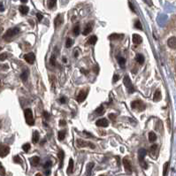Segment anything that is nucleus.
I'll list each match as a JSON object with an SVG mask.
<instances>
[{"label":"nucleus","instance_id":"nucleus-1","mask_svg":"<svg viewBox=\"0 0 176 176\" xmlns=\"http://www.w3.org/2000/svg\"><path fill=\"white\" fill-rule=\"evenodd\" d=\"M20 29L19 28H17V27H16V28H9V29L5 32V34L4 35L3 38L5 40L10 41V39H12V37H14L15 35H17L20 33Z\"/></svg>","mask_w":176,"mask_h":176},{"label":"nucleus","instance_id":"nucleus-2","mask_svg":"<svg viewBox=\"0 0 176 176\" xmlns=\"http://www.w3.org/2000/svg\"><path fill=\"white\" fill-rule=\"evenodd\" d=\"M24 115L27 124L29 125V126H34L35 120L33 118V112L31 111V109H26L24 111Z\"/></svg>","mask_w":176,"mask_h":176},{"label":"nucleus","instance_id":"nucleus-3","mask_svg":"<svg viewBox=\"0 0 176 176\" xmlns=\"http://www.w3.org/2000/svg\"><path fill=\"white\" fill-rule=\"evenodd\" d=\"M131 107H132V109L138 110L139 111H142L143 110H145V108H146L144 103L142 102L141 100H136V101H133V102L131 103Z\"/></svg>","mask_w":176,"mask_h":176},{"label":"nucleus","instance_id":"nucleus-4","mask_svg":"<svg viewBox=\"0 0 176 176\" xmlns=\"http://www.w3.org/2000/svg\"><path fill=\"white\" fill-rule=\"evenodd\" d=\"M123 82H124V85L127 87L128 92H129V93H134V92H135L136 89H135V87L133 86V84H132V82H131L130 78L128 77L127 75H126V76L124 77Z\"/></svg>","mask_w":176,"mask_h":176},{"label":"nucleus","instance_id":"nucleus-5","mask_svg":"<svg viewBox=\"0 0 176 176\" xmlns=\"http://www.w3.org/2000/svg\"><path fill=\"white\" fill-rule=\"evenodd\" d=\"M76 146H77L78 148H83V147H90L91 149H94L95 148V145L91 143L90 142H86V141H84L82 139H77L76 140Z\"/></svg>","mask_w":176,"mask_h":176},{"label":"nucleus","instance_id":"nucleus-6","mask_svg":"<svg viewBox=\"0 0 176 176\" xmlns=\"http://www.w3.org/2000/svg\"><path fill=\"white\" fill-rule=\"evenodd\" d=\"M10 148L9 146L5 145V144H0V157L1 158H5L7 155L9 154Z\"/></svg>","mask_w":176,"mask_h":176},{"label":"nucleus","instance_id":"nucleus-7","mask_svg":"<svg viewBox=\"0 0 176 176\" xmlns=\"http://www.w3.org/2000/svg\"><path fill=\"white\" fill-rule=\"evenodd\" d=\"M123 166H124V168H125V170L127 172V173L130 174V173H132V166H131V163H130V161L127 159V158H123Z\"/></svg>","mask_w":176,"mask_h":176},{"label":"nucleus","instance_id":"nucleus-8","mask_svg":"<svg viewBox=\"0 0 176 176\" xmlns=\"http://www.w3.org/2000/svg\"><path fill=\"white\" fill-rule=\"evenodd\" d=\"M24 59L28 62V64L32 65V64H34L35 60V56L33 52H29L24 56Z\"/></svg>","mask_w":176,"mask_h":176},{"label":"nucleus","instance_id":"nucleus-9","mask_svg":"<svg viewBox=\"0 0 176 176\" xmlns=\"http://www.w3.org/2000/svg\"><path fill=\"white\" fill-rule=\"evenodd\" d=\"M96 125L97 126V127H108L109 122H108V121H107L106 119L103 118V119H99V120H97V121H96Z\"/></svg>","mask_w":176,"mask_h":176},{"label":"nucleus","instance_id":"nucleus-10","mask_svg":"<svg viewBox=\"0 0 176 176\" xmlns=\"http://www.w3.org/2000/svg\"><path fill=\"white\" fill-rule=\"evenodd\" d=\"M87 95H88L87 91H85V90H81V91H80V92L78 94L77 97H76V100H77V102H79V103L83 102L84 100L86 99Z\"/></svg>","mask_w":176,"mask_h":176},{"label":"nucleus","instance_id":"nucleus-11","mask_svg":"<svg viewBox=\"0 0 176 176\" xmlns=\"http://www.w3.org/2000/svg\"><path fill=\"white\" fill-rule=\"evenodd\" d=\"M124 37V35L122 34H116V33H113L109 35V40L111 41H115V40H121Z\"/></svg>","mask_w":176,"mask_h":176},{"label":"nucleus","instance_id":"nucleus-12","mask_svg":"<svg viewBox=\"0 0 176 176\" xmlns=\"http://www.w3.org/2000/svg\"><path fill=\"white\" fill-rule=\"evenodd\" d=\"M146 154H147V151H146L145 149H140L138 151V159H139L140 162L144 160Z\"/></svg>","mask_w":176,"mask_h":176},{"label":"nucleus","instance_id":"nucleus-13","mask_svg":"<svg viewBox=\"0 0 176 176\" xmlns=\"http://www.w3.org/2000/svg\"><path fill=\"white\" fill-rule=\"evenodd\" d=\"M167 45L172 48V49H175L176 48V37L173 36L170 37L168 41H167Z\"/></svg>","mask_w":176,"mask_h":176},{"label":"nucleus","instance_id":"nucleus-14","mask_svg":"<svg viewBox=\"0 0 176 176\" xmlns=\"http://www.w3.org/2000/svg\"><path fill=\"white\" fill-rule=\"evenodd\" d=\"M95 164L93 162H90L89 164L87 165L86 166V176H91V173H92L93 167H94Z\"/></svg>","mask_w":176,"mask_h":176},{"label":"nucleus","instance_id":"nucleus-15","mask_svg":"<svg viewBox=\"0 0 176 176\" xmlns=\"http://www.w3.org/2000/svg\"><path fill=\"white\" fill-rule=\"evenodd\" d=\"M63 23V16L61 14H59L55 18V20H54V25H55L56 28H58L59 26H61V24Z\"/></svg>","mask_w":176,"mask_h":176},{"label":"nucleus","instance_id":"nucleus-16","mask_svg":"<svg viewBox=\"0 0 176 176\" xmlns=\"http://www.w3.org/2000/svg\"><path fill=\"white\" fill-rule=\"evenodd\" d=\"M58 158L59 159V168H62L63 166V161H64V158H65V153L63 151H59V153H58Z\"/></svg>","mask_w":176,"mask_h":176},{"label":"nucleus","instance_id":"nucleus-17","mask_svg":"<svg viewBox=\"0 0 176 176\" xmlns=\"http://www.w3.org/2000/svg\"><path fill=\"white\" fill-rule=\"evenodd\" d=\"M142 42V38L141 37V35H139L138 34H134L133 35V43L136 44H140Z\"/></svg>","mask_w":176,"mask_h":176},{"label":"nucleus","instance_id":"nucleus-18","mask_svg":"<svg viewBox=\"0 0 176 176\" xmlns=\"http://www.w3.org/2000/svg\"><path fill=\"white\" fill-rule=\"evenodd\" d=\"M29 161H30L31 166H38V164L40 163V158L35 156V157L31 158L30 159H29Z\"/></svg>","mask_w":176,"mask_h":176},{"label":"nucleus","instance_id":"nucleus-19","mask_svg":"<svg viewBox=\"0 0 176 176\" xmlns=\"http://www.w3.org/2000/svg\"><path fill=\"white\" fill-rule=\"evenodd\" d=\"M92 31V22H90V23H88L86 26V28H85V29L83 30V33L82 34L84 35H89Z\"/></svg>","mask_w":176,"mask_h":176},{"label":"nucleus","instance_id":"nucleus-20","mask_svg":"<svg viewBox=\"0 0 176 176\" xmlns=\"http://www.w3.org/2000/svg\"><path fill=\"white\" fill-rule=\"evenodd\" d=\"M157 151H158V145H156V144H153V145L151 147V149H150L151 155L153 158L156 157V155H157Z\"/></svg>","mask_w":176,"mask_h":176},{"label":"nucleus","instance_id":"nucleus-21","mask_svg":"<svg viewBox=\"0 0 176 176\" xmlns=\"http://www.w3.org/2000/svg\"><path fill=\"white\" fill-rule=\"evenodd\" d=\"M39 133H38V131H34V133H33V137H32V142H34V143H36V142H39Z\"/></svg>","mask_w":176,"mask_h":176},{"label":"nucleus","instance_id":"nucleus-22","mask_svg":"<svg viewBox=\"0 0 176 176\" xmlns=\"http://www.w3.org/2000/svg\"><path fill=\"white\" fill-rule=\"evenodd\" d=\"M160 99H161L160 90H157V91L154 93V96H153V100H154L155 102H158V101H160Z\"/></svg>","mask_w":176,"mask_h":176},{"label":"nucleus","instance_id":"nucleus-23","mask_svg":"<svg viewBox=\"0 0 176 176\" xmlns=\"http://www.w3.org/2000/svg\"><path fill=\"white\" fill-rule=\"evenodd\" d=\"M74 170V160L70 158L69 159V163H68V167H67V173H71Z\"/></svg>","mask_w":176,"mask_h":176},{"label":"nucleus","instance_id":"nucleus-24","mask_svg":"<svg viewBox=\"0 0 176 176\" xmlns=\"http://www.w3.org/2000/svg\"><path fill=\"white\" fill-rule=\"evenodd\" d=\"M20 13H21L22 15H26L27 13L28 12V6H26V5H21V6H20Z\"/></svg>","mask_w":176,"mask_h":176},{"label":"nucleus","instance_id":"nucleus-25","mask_svg":"<svg viewBox=\"0 0 176 176\" xmlns=\"http://www.w3.org/2000/svg\"><path fill=\"white\" fill-rule=\"evenodd\" d=\"M96 41H97V37L96 36V35H92V36H90L89 39H88V44H91V45H93V44H95V43H96Z\"/></svg>","mask_w":176,"mask_h":176},{"label":"nucleus","instance_id":"nucleus-26","mask_svg":"<svg viewBox=\"0 0 176 176\" xmlns=\"http://www.w3.org/2000/svg\"><path fill=\"white\" fill-rule=\"evenodd\" d=\"M136 61L138 62L139 64H141V65H142L143 62H144V58H143V56H142V54H137V55L136 56Z\"/></svg>","mask_w":176,"mask_h":176},{"label":"nucleus","instance_id":"nucleus-27","mask_svg":"<svg viewBox=\"0 0 176 176\" xmlns=\"http://www.w3.org/2000/svg\"><path fill=\"white\" fill-rule=\"evenodd\" d=\"M156 139H157L156 134L154 132H150V134H149V141L151 142H153L156 141Z\"/></svg>","mask_w":176,"mask_h":176},{"label":"nucleus","instance_id":"nucleus-28","mask_svg":"<svg viewBox=\"0 0 176 176\" xmlns=\"http://www.w3.org/2000/svg\"><path fill=\"white\" fill-rule=\"evenodd\" d=\"M59 141H63V140L65 139V130H61V131H59Z\"/></svg>","mask_w":176,"mask_h":176},{"label":"nucleus","instance_id":"nucleus-29","mask_svg":"<svg viewBox=\"0 0 176 176\" xmlns=\"http://www.w3.org/2000/svg\"><path fill=\"white\" fill-rule=\"evenodd\" d=\"M96 113L98 115H102L105 113V109H104V107H103V105H100L98 108H96Z\"/></svg>","mask_w":176,"mask_h":176},{"label":"nucleus","instance_id":"nucleus-30","mask_svg":"<svg viewBox=\"0 0 176 176\" xmlns=\"http://www.w3.org/2000/svg\"><path fill=\"white\" fill-rule=\"evenodd\" d=\"M73 32H74V35H79V33H80V26H79V24H76L74 26V28H73Z\"/></svg>","mask_w":176,"mask_h":176},{"label":"nucleus","instance_id":"nucleus-31","mask_svg":"<svg viewBox=\"0 0 176 176\" xmlns=\"http://www.w3.org/2000/svg\"><path fill=\"white\" fill-rule=\"evenodd\" d=\"M28 70L24 71L21 74H20V78H21V80H23V81H26V80H27V79H28Z\"/></svg>","mask_w":176,"mask_h":176},{"label":"nucleus","instance_id":"nucleus-32","mask_svg":"<svg viewBox=\"0 0 176 176\" xmlns=\"http://www.w3.org/2000/svg\"><path fill=\"white\" fill-rule=\"evenodd\" d=\"M118 62L121 67H124V65L126 64V59L124 58H121V57H118Z\"/></svg>","mask_w":176,"mask_h":176},{"label":"nucleus","instance_id":"nucleus-33","mask_svg":"<svg viewBox=\"0 0 176 176\" xmlns=\"http://www.w3.org/2000/svg\"><path fill=\"white\" fill-rule=\"evenodd\" d=\"M56 3H57V0H48V7L50 9H52L56 5Z\"/></svg>","mask_w":176,"mask_h":176},{"label":"nucleus","instance_id":"nucleus-34","mask_svg":"<svg viewBox=\"0 0 176 176\" xmlns=\"http://www.w3.org/2000/svg\"><path fill=\"white\" fill-rule=\"evenodd\" d=\"M73 44H74V41L72 40L71 38H67L66 42H65V47L66 48H70V47H72Z\"/></svg>","mask_w":176,"mask_h":176},{"label":"nucleus","instance_id":"nucleus-35","mask_svg":"<svg viewBox=\"0 0 176 176\" xmlns=\"http://www.w3.org/2000/svg\"><path fill=\"white\" fill-rule=\"evenodd\" d=\"M50 64L51 65H53V66L56 65V57L54 54H52L51 57H50Z\"/></svg>","mask_w":176,"mask_h":176},{"label":"nucleus","instance_id":"nucleus-36","mask_svg":"<svg viewBox=\"0 0 176 176\" xmlns=\"http://www.w3.org/2000/svg\"><path fill=\"white\" fill-rule=\"evenodd\" d=\"M168 166H169V163L166 162V163L164 165V170H163V175L164 176H166L167 171H168Z\"/></svg>","mask_w":176,"mask_h":176},{"label":"nucleus","instance_id":"nucleus-37","mask_svg":"<svg viewBox=\"0 0 176 176\" xmlns=\"http://www.w3.org/2000/svg\"><path fill=\"white\" fill-rule=\"evenodd\" d=\"M22 149H23V151H24L25 152H28L29 150H30V144L29 143H25V144H23V146H22Z\"/></svg>","mask_w":176,"mask_h":176},{"label":"nucleus","instance_id":"nucleus-38","mask_svg":"<svg viewBox=\"0 0 176 176\" xmlns=\"http://www.w3.org/2000/svg\"><path fill=\"white\" fill-rule=\"evenodd\" d=\"M0 175L5 176V170L4 166H2V164H1V162H0Z\"/></svg>","mask_w":176,"mask_h":176},{"label":"nucleus","instance_id":"nucleus-39","mask_svg":"<svg viewBox=\"0 0 176 176\" xmlns=\"http://www.w3.org/2000/svg\"><path fill=\"white\" fill-rule=\"evenodd\" d=\"M13 161H14V163H17V164H21L22 163L21 159H20V158L19 156L13 157Z\"/></svg>","mask_w":176,"mask_h":176},{"label":"nucleus","instance_id":"nucleus-40","mask_svg":"<svg viewBox=\"0 0 176 176\" xmlns=\"http://www.w3.org/2000/svg\"><path fill=\"white\" fill-rule=\"evenodd\" d=\"M8 57V54L7 53H2V54H0V60L1 61H4V60H5L6 58Z\"/></svg>","mask_w":176,"mask_h":176},{"label":"nucleus","instance_id":"nucleus-41","mask_svg":"<svg viewBox=\"0 0 176 176\" xmlns=\"http://www.w3.org/2000/svg\"><path fill=\"white\" fill-rule=\"evenodd\" d=\"M135 27H136V28L140 29V30H142V25H141V22H140L139 20H136V22L135 23Z\"/></svg>","mask_w":176,"mask_h":176},{"label":"nucleus","instance_id":"nucleus-42","mask_svg":"<svg viewBox=\"0 0 176 176\" xmlns=\"http://www.w3.org/2000/svg\"><path fill=\"white\" fill-rule=\"evenodd\" d=\"M50 166H51V162H50V161H47L46 163L44 164V166H43V167H44L45 169H48V168Z\"/></svg>","mask_w":176,"mask_h":176},{"label":"nucleus","instance_id":"nucleus-43","mask_svg":"<svg viewBox=\"0 0 176 176\" xmlns=\"http://www.w3.org/2000/svg\"><path fill=\"white\" fill-rule=\"evenodd\" d=\"M140 164H141V166L143 167L144 169H147V168H148V165H147L146 162H144V160L142 161V162H140Z\"/></svg>","mask_w":176,"mask_h":176},{"label":"nucleus","instance_id":"nucleus-44","mask_svg":"<svg viewBox=\"0 0 176 176\" xmlns=\"http://www.w3.org/2000/svg\"><path fill=\"white\" fill-rule=\"evenodd\" d=\"M59 102L61 103V104H65V103L66 102V98H65V96H62L61 98L59 99Z\"/></svg>","mask_w":176,"mask_h":176},{"label":"nucleus","instance_id":"nucleus-45","mask_svg":"<svg viewBox=\"0 0 176 176\" xmlns=\"http://www.w3.org/2000/svg\"><path fill=\"white\" fill-rule=\"evenodd\" d=\"M65 124H66V122H65L64 120H61V121H59V125H60L61 127H63V126H65Z\"/></svg>","mask_w":176,"mask_h":176},{"label":"nucleus","instance_id":"nucleus-46","mask_svg":"<svg viewBox=\"0 0 176 176\" xmlns=\"http://www.w3.org/2000/svg\"><path fill=\"white\" fill-rule=\"evenodd\" d=\"M36 16H37L38 20H39V21H41V20H42V19H43V15H42V14H40V13H37Z\"/></svg>","mask_w":176,"mask_h":176},{"label":"nucleus","instance_id":"nucleus-47","mask_svg":"<svg viewBox=\"0 0 176 176\" xmlns=\"http://www.w3.org/2000/svg\"><path fill=\"white\" fill-rule=\"evenodd\" d=\"M119 75H118V74H114V76H113V81H114V82H116V81H117L118 80H119Z\"/></svg>","mask_w":176,"mask_h":176},{"label":"nucleus","instance_id":"nucleus-48","mask_svg":"<svg viewBox=\"0 0 176 176\" xmlns=\"http://www.w3.org/2000/svg\"><path fill=\"white\" fill-rule=\"evenodd\" d=\"M50 170H49V169H47V170L44 172V174H45V175H50Z\"/></svg>","mask_w":176,"mask_h":176},{"label":"nucleus","instance_id":"nucleus-49","mask_svg":"<svg viewBox=\"0 0 176 176\" xmlns=\"http://www.w3.org/2000/svg\"><path fill=\"white\" fill-rule=\"evenodd\" d=\"M129 6H130V8H131V10H132L133 12H136V10H135V8H134L133 5H132L131 3H129Z\"/></svg>","mask_w":176,"mask_h":176},{"label":"nucleus","instance_id":"nucleus-50","mask_svg":"<svg viewBox=\"0 0 176 176\" xmlns=\"http://www.w3.org/2000/svg\"><path fill=\"white\" fill-rule=\"evenodd\" d=\"M43 114H44V116H45V119H49V114H48V113H47L46 111H43Z\"/></svg>","mask_w":176,"mask_h":176},{"label":"nucleus","instance_id":"nucleus-51","mask_svg":"<svg viewBox=\"0 0 176 176\" xmlns=\"http://www.w3.org/2000/svg\"><path fill=\"white\" fill-rule=\"evenodd\" d=\"M109 117H110V119H111V120H114L115 119V115H113V114H109Z\"/></svg>","mask_w":176,"mask_h":176},{"label":"nucleus","instance_id":"nucleus-52","mask_svg":"<svg viewBox=\"0 0 176 176\" xmlns=\"http://www.w3.org/2000/svg\"><path fill=\"white\" fill-rule=\"evenodd\" d=\"M80 72H81V73H84V74H88V73H89V71H85V70H84V69H80Z\"/></svg>","mask_w":176,"mask_h":176},{"label":"nucleus","instance_id":"nucleus-53","mask_svg":"<svg viewBox=\"0 0 176 176\" xmlns=\"http://www.w3.org/2000/svg\"><path fill=\"white\" fill-rule=\"evenodd\" d=\"M20 1H21L22 3H27L28 2V0H20Z\"/></svg>","mask_w":176,"mask_h":176},{"label":"nucleus","instance_id":"nucleus-54","mask_svg":"<svg viewBox=\"0 0 176 176\" xmlns=\"http://www.w3.org/2000/svg\"><path fill=\"white\" fill-rule=\"evenodd\" d=\"M35 176H42V174H41V173H37V174H36Z\"/></svg>","mask_w":176,"mask_h":176},{"label":"nucleus","instance_id":"nucleus-55","mask_svg":"<svg viewBox=\"0 0 176 176\" xmlns=\"http://www.w3.org/2000/svg\"><path fill=\"white\" fill-rule=\"evenodd\" d=\"M99 176H105V175H104V174H101V175H99Z\"/></svg>","mask_w":176,"mask_h":176},{"label":"nucleus","instance_id":"nucleus-56","mask_svg":"<svg viewBox=\"0 0 176 176\" xmlns=\"http://www.w3.org/2000/svg\"><path fill=\"white\" fill-rule=\"evenodd\" d=\"M2 50V47H0V50Z\"/></svg>","mask_w":176,"mask_h":176}]
</instances>
